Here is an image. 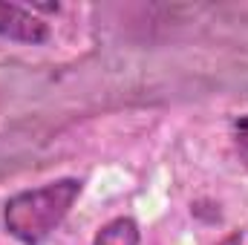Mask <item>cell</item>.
Here are the masks:
<instances>
[{
	"instance_id": "obj_3",
	"label": "cell",
	"mask_w": 248,
	"mask_h": 245,
	"mask_svg": "<svg viewBox=\"0 0 248 245\" xmlns=\"http://www.w3.org/2000/svg\"><path fill=\"white\" fill-rule=\"evenodd\" d=\"M139 240H141L139 222L133 216H116L107 225H101L93 245H139Z\"/></svg>"
},
{
	"instance_id": "obj_4",
	"label": "cell",
	"mask_w": 248,
	"mask_h": 245,
	"mask_svg": "<svg viewBox=\"0 0 248 245\" xmlns=\"http://www.w3.org/2000/svg\"><path fill=\"white\" fill-rule=\"evenodd\" d=\"M231 138H234V150H237L243 168L248 170V113L234 119V124H231Z\"/></svg>"
},
{
	"instance_id": "obj_1",
	"label": "cell",
	"mask_w": 248,
	"mask_h": 245,
	"mask_svg": "<svg viewBox=\"0 0 248 245\" xmlns=\"http://www.w3.org/2000/svg\"><path fill=\"white\" fill-rule=\"evenodd\" d=\"M81 190H84V179L66 176L9 196L3 208L6 234L20 245H44L61 228Z\"/></svg>"
},
{
	"instance_id": "obj_5",
	"label": "cell",
	"mask_w": 248,
	"mask_h": 245,
	"mask_svg": "<svg viewBox=\"0 0 248 245\" xmlns=\"http://www.w3.org/2000/svg\"><path fill=\"white\" fill-rule=\"evenodd\" d=\"M240 243H243V231H231L225 240H219L217 245H240Z\"/></svg>"
},
{
	"instance_id": "obj_2",
	"label": "cell",
	"mask_w": 248,
	"mask_h": 245,
	"mask_svg": "<svg viewBox=\"0 0 248 245\" xmlns=\"http://www.w3.org/2000/svg\"><path fill=\"white\" fill-rule=\"evenodd\" d=\"M0 38L15 44H46L49 41V23L32 15L26 6L0 0Z\"/></svg>"
}]
</instances>
